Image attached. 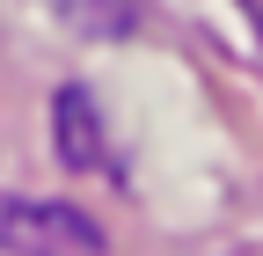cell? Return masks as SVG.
Returning a JSON list of instances; mask_svg holds the SVG:
<instances>
[{
  "label": "cell",
  "instance_id": "obj_1",
  "mask_svg": "<svg viewBox=\"0 0 263 256\" xmlns=\"http://www.w3.org/2000/svg\"><path fill=\"white\" fill-rule=\"evenodd\" d=\"M0 256H103V227L73 205L22 198L0 205Z\"/></svg>",
  "mask_w": 263,
  "mask_h": 256
},
{
  "label": "cell",
  "instance_id": "obj_2",
  "mask_svg": "<svg viewBox=\"0 0 263 256\" xmlns=\"http://www.w3.org/2000/svg\"><path fill=\"white\" fill-rule=\"evenodd\" d=\"M59 154L73 169H103V132H95V103L81 88H66L59 95Z\"/></svg>",
  "mask_w": 263,
  "mask_h": 256
}]
</instances>
